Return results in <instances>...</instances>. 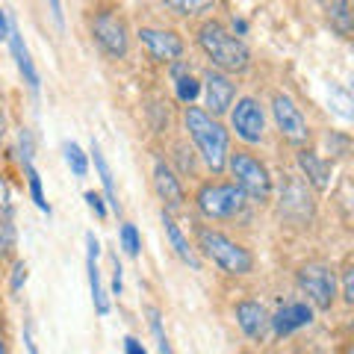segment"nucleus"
Instances as JSON below:
<instances>
[{"label":"nucleus","mask_w":354,"mask_h":354,"mask_svg":"<svg viewBox=\"0 0 354 354\" xmlns=\"http://www.w3.org/2000/svg\"><path fill=\"white\" fill-rule=\"evenodd\" d=\"M151 183H153V192H157L160 204L165 213H183L186 209V189H183V180L174 174V169L169 165L165 157H153V165H151Z\"/></svg>","instance_id":"12"},{"label":"nucleus","mask_w":354,"mask_h":354,"mask_svg":"<svg viewBox=\"0 0 354 354\" xmlns=\"http://www.w3.org/2000/svg\"><path fill=\"white\" fill-rule=\"evenodd\" d=\"M234 319H236V328L242 330V337L251 342H263L266 334H269V310H266V304L257 301V298H242V301H236Z\"/></svg>","instance_id":"15"},{"label":"nucleus","mask_w":354,"mask_h":354,"mask_svg":"<svg viewBox=\"0 0 354 354\" xmlns=\"http://www.w3.org/2000/svg\"><path fill=\"white\" fill-rule=\"evenodd\" d=\"M295 283L301 290L304 301L319 310V313H330L337 304V272L334 266L325 260H307L295 269Z\"/></svg>","instance_id":"7"},{"label":"nucleus","mask_w":354,"mask_h":354,"mask_svg":"<svg viewBox=\"0 0 354 354\" xmlns=\"http://www.w3.org/2000/svg\"><path fill=\"white\" fill-rule=\"evenodd\" d=\"M0 354H9V346H6V334L0 330Z\"/></svg>","instance_id":"40"},{"label":"nucleus","mask_w":354,"mask_h":354,"mask_svg":"<svg viewBox=\"0 0 354 354\" xmlns=\"http://www.w3.org/2000/svg\"><path fill=\"white\" fill-rule=\"evenodd\" d=\"M3 213H12V195H9L6 177L0 174V216H3Z\"/></svg>","instance_id":"35"},{"label":"nucleus","mask_w":354,"mask_h":354,"mask_svg":"<svg viewBox=\"0 0 354 354\" xmlns=\"http://www.w3.org/2000/svg\"><path fill=\"white\" fill-rule=\"evenodd\" d=\"M198 162H201V160H198V153L192 151L189 142H174V145H171V162L169 165L174 169V174L180 177V180H183V177L198 180Z\"/></svg>","instance_id":"22"},{"label":"nucleus","mask_w":354,"mask_h":354,"mask_svg":"<svg viewBox=\"0 0 354 354\" xmlns=\"http://www.w3.org/2000/svg\"><path fill=\"white\" fill-rule=\"evenodd\" d=\"M3 133H6V121H3V115H0V145H3Z\"/></svg>","instance_id":"41"},{"label":"nucleus","mask_w":354,"mask_h":354,"mask_svg":"<svg viewBox=\"0 0 354 354\" xmlns=\"http://www.w3.org/2000/svg\"><path fill=\"white\" fill-rule=\"evenodd\" d=\"M65 162L74 171V177H86L88 174V157L83 153V148L77 142H65Z\"/></svg>","instance_id":"29"},{"label":"nucleus","mask_w":354,"mask_h":354,"mask_svg":"<svg viewBox=\"0 0 354 354\" xmlns=\"http://www.w3.org/2000/svg\"><path fill=\"white\" fill-rule=\"evenodd\" d=\"M145 316H148L151 337H153V342H157L160 354H174L171 339H169V334H165V325H162V313H160V307H145Z\"/></svg>","instance_id":"25"},{"label":"nucleus","mask_w":354,"mask_h":354,"mask_svg":"<svg viewBox=\"0 0 354 354\" xmlns=\"http://www.w3.org/2000/svg\"><path fill=\"white\" fill-rule=\"evenodd\" d=\"M162 6L180 18H204L218 6V0H162Z\"/></svg>","instance_id":"23"},{"label":"nucleus","mask_w":354,"mask_h":354,"mask_svg":"<svg viewBox=\"0 0 354 354\" xmlns=\"http://www.w3.org/2000/svg\"><path fill=\"white\" fill-rule=\"evenodd\" d=\"M225 171H230V180L239 186V192L245 195L248 207H269L274 195V177L257 153L251 148H230Z\"/></svg>","instance_id":"4"},{"label":"nucleus","mask_w":354,"mask_h":354,"mask_svg":"<svg viewBox=\"0 0 354 354\" xmlns=\"http://www.w3.org/2000/svg\"><path fill=\"white\" fill-rule=\"evenodd\" d=\"M328 24L342 39H351V3L348 0H328Z\"/></svg>","instance_id":"24"},{"label":"nucleus","mask_w":354,"mask_h":354,"mask_svg":"<svg viewBox=\"0 0 354 354\" xmlns=\"http://www.w3.org/2000/svg\"><path fill=\"white\" fill-rule=\"evenodd\" d=\"M86 204H88V209L97 216V218H106V201H104V195L101 192H95V189H88L86 195Z\"/></svg>","instance_id":"33"},{"label":"nucleus","mask_w":354,"mask_h":354,"mask_svg":"<svg viewBox=\"0 0 354 354\" xmlns=\"http://www.w3.org/2000/svg\"><path fill=\"white\" fill-rule=\"evenodd\" d=\"M272 201L278 204V216L295 227H310L316 221V192L301 180V174H283Z\"/></svg>","instance_id":"8"},{"label":"nucleus","mask_w":354,"mask_h":354,"mask_svg":"<svg viewBox=\"0 0 354 354\" xmlns=\"http://www.w3.org/2000/svg\"><path fill=\"white\" fill-rule=\"evenodd\" d=\"M124 354H148V348L136 337H124Z\"/></svg>","instance_id":"37"},{"label":"nucleus","mask_w":354,"mask_h":354,"mask_svg":"<svg viewBox=\"0 0 354 354\" xmlns=\"http://www.w3.org/2000/svg\"><path fill=\"white\" fill-rule=\"evenodd\" d=\"M9 24H12V18H9V12L3 6H0V41H6L9 36Z\"/></svg>","instance_id":"39"},{"label":"nucleus","mask_w":354,"mask_h":354,"mask_svg":"<svg viewBox=\"0 0 354 354\" xmlns=\"http://www.w3.org/2000/svg\"><path fill=\"white\" fill-rule=\"evenodd\" d=\"M136 39L139 44L145 48L148 59L157 62V65H165L169 68L171 62L183 59L186 53V41L177 30H165V27H139L136 30Z\"/></svg>","instance_id":"11"},{"label":"nucleus","mask_w":354,"mask_h":354,"mask_svg":"<svg viewBox=\"0 0 354 354\" xmlns=\"http://www.w3.org/2000/svg\"><path fill=\"white\" fill-rule=\"evenodd\" d=\"M313 316H316V310L307 301H283L274 313H269V330L278 339H286L295 330L313 325Z\"/></svg>","instance_id":"14"},{"label":"nucleus","mask_w":354,"mask_h":354,"mask_svg":"<svg viewBox=\"0 0 354 354\" xmlns=\"http://www.w3.org/2000/svg\"><path fill=\"white\" fill-rule=\"evenodd\" d=\"M337 292L342 295V301H346L348 307L354 304V266H351V260H346V266H342V272H339V283H337Z\"/></svg>","instance_id":"31"},{"label":"nucleus","mask_w":354,"mask_h":354,"mask_svg":"<svg viewBox=\"0 0 354 354\" xmlns=\"http://www.w3.org/2000/svg\"><path fill=\"white\" fill-rule=\"evenodd\" d=\"M92 162H95V171H97V177H101V183H104V201H106V207L113 209L115 216H121V201H118V189H115V177H113V169H109V162H106V157H104V151H101V145L92 139Z\"/></svg>","instance_id":"21"},{"label":"nucleus","mask_w":354,"mask_h":354,"mask_svg":"<svg viewBox=\"0 0 354 354\" xmlns=\"http://www.w3.org/2000/svg\"><path fill=\"white\" fill-rule=\"evenodd\" d=\"M160 218H162V230H165V239H169V245H171V251L180 257L186 266H192V269L198 272L201 269V257H198V251H195V245L189 239H186V234H183V227L177 225V218L171 216V213H160Z\"/></svg>","instance_id":"19"},{"label":"nucleus","mask_w":354,"mask_h":354,"mask_svg":"<svg viewBox=\"0 0 354 354\" xmlns=\"http://www.w3.org/2000/svg\"><path fill=\"white\" fill-rule=\"evenodd\" d=\"M201 92H204V101H207V113L216 115V118H225L230 113V106L236 101V80L225 71H216V68H207L201 74Z\"/></svg>","instance_id":"13"},{"label":"nucleus","mask_w":354,"mask_h":354,"mask_svg":"<svg viewBox=\"0 0 354 354\" xmlns=\"http://www.w3.org/2000/svg\"><path fill=\"white\" fill-rule=\"evenodd\" d=\"M195 251L204 260H209L218 272H225L227 278H248L257 266V257L251 254L245 242L227 236L225 230L209 227V225H195Z\"/></svg>","instance_id":"3"},{"label":"nucleus","mask_w":354,"mask_h":354,"mask_svg":"<svg viewBox=\"0 0 354 354\" xmlns=\"http://www.w3.org/2000/svg\"><path fill=\"white\" fill-rule=\"evenodd\" d=\"M192 204L204 221H236L248 209V201L239 192V186L234 180H221V177H209V180L198 183Z\"/></svg>","instance_id":"5"},{"label":"nucleus","mask_w":354,"mask_h":354,"mask_svg":"<svg viewBox=\"0 0 354 354\" xmlns=\"http://www.w3.org/2000/svg\"><path fill=\"white\" fill-rule=\"evenodd\" d=\"M269 109H272L274 130L281 133L283 142H290L292 148L310 145V136H313V130H310L307 115L301 113V106L295 104V97L290 92H281V88H278V92H272Z\"/></svg>","instance_id":"10"},{"label":"nucleus","mask_w":354,"mask_h":354,"mask_svg":"<svg viewBox=\"0 0 354 354\" xmlns=\"http://www.w3.org/2000/svg\"><path fill=\"white\" fill-rule=\"evenodd\" d=\"M30 278V266L24 260H15L12 269H9V295H21V290L27 286Z\"/></svg>","instance_id":"30"},{"label":"nucleus","mask_w":354,"mask_h":354,"mask_svg":"<svg viewBox=\"0 0 354 354\" xmlns=\"http://www.w3.org/2000/svg\"><path fill=\"white\" fill-rule=\"evenodd\" d=\"M195 44L209 62V68L225 74H245L251 68V48L245 39L234 36L218 18H204L195 30Z\"/></svg>","instance_id":"2"},{"label":"nucleus","mask_w":354,"mask_h":354,"mask_svg":"<svg viewBox=\"0 0 354 354\" xmlns=\"http://www.w3.org/2000/svg\"><path fill=\"white\" fill-rule=\"evenodd\" d=\"M50 3V15H53V24L57 30H65V15H62V0H48Z\"/></svg>","instance_id":"36"},{"label":"nucleus","mask_w":354,"mask_h":354,"mask_svg":"<svg viewBox=\"0 0 354 354\" xmlns=\"http://www.w3.org/2000/svg\"><path fill=\"white\" fill-rule=\"evenodd\" d=\"M118 242H121V248H124L127 257H139V254H142V236H139L136 225H130V221H121Z\"/></svg>","instance_id":"28"},{"label":"nucleus","mask_w":354,"mask_h":354,"mask_svg":"<svg viewBox=\"0 0 354 354\" xmlns=\"http://www.w3.org/2000/svg\"><path fill=\"white\" fill-rule=\"evenodd\" d=\"M15 245H18V234H15V225H12V213H3L0 216V260L12 257Z\"/></svg>","instance_id":"26"},{"label":"nucleus","mask_w":354,"mask_h":354,"mask_svg":"<svg viewBox=\"0 0 354 354\" xmlns=\"http://www.w3.org/2000/svg\"><path fill=\"white\" fill-rule=\"evenodd\" d=\"M227 121H230V133L242 142L245 148H254V145H263L266 142V127H269V118H266V106L260 104V97L254 95H242L234 101L227 113Z\"/></svg>","instance_id":"9"},{"label":"nucleus","mask_w":354,"mask_h":354,"mask_svg":"<svg viewBox=\"0 0 354 354\" xmlns=\"http://www.w3.org/2000/svg\"><path fill=\"white\" fill-rule=\"evenodd\" d=\"M24 346H27V354H39V346L36 339H32V325L24 322Z\"/></svg>","instance_id":"38"},{"label":"nucleus","mask_w":354,"mask_h":354,"mask_svg":"<svg viewBox=\"0 0 354 354\" xmlns=\"http://www.w3.org/2000/svg\"><path fill=\"white\" fill-rule=\"evenodd\" d=\"M24 169V174H27V186H30V198H32V204H36L41 213H48L50 216V204H48V198H44V189H41V177H39V171H36V165L32 162H27V165H21Z\"/></svg>","instance_id":"27"},{"label":"nucleus","mask_w":354,"mask_h":354,"mask_svg":"<svg viewBox=\"0 0 354 354\" xmlns=\"http://www.w3.org/2000/svg\"><path fill=\"white\" fill-rule=\"evenodd\" d=\"M180 124H183L186 139L192 142V151L198 153L204 169L213 177L225 174L227 153H230V130L225 127V121L209 115L204 106L186 104L180 113Z\"/></svg>","instance_id":"1"},{"label":"nucleus","mask_w":354,"mask_h":354,"mask_svg":"<svg viewBox=\"0 0 354 354\" xmlns=\"http://www.w3.org/2000/svg\"><path fill=\"white\" fill-rule=\"evenodd\" d=\"M169 74H171V83H174V97L186 104H195L198 95H201V77L192 74V65L189 59H177L169 65Z\"/></svg>","instance_id":"20"},{"label":"nucleus","mask_w":354,"mask_h":354,"mask_svg":"<svg viewBox=\"0 0 354 354\" xmlns=\"http://www.w3.org/2000/svg\"><path fill=\"white\" fill-rule=\"evenodd\" d=\"M32 153H36V145H32V133L27 127H21L18 130V160H21V165L32 162Z\"/></svg>","instance_id":"32"},{"label":"nucleus","mask_w":354,"mask_h":354,"mask_svg":"<svg viewBox=\"0 0 354 354\" xmlns=\"http://www.w3.org/2000/svg\"><path fill=\"white\" fill-rule=\"evenodd\" d=\"M97 257H101V242H97L95 234H86V272H88V290H92V304L97 316H109V295L104 290L101 281V269H97Z\"/></svg>","instance_id":"17"},{"label":"nucleus","mask_w":354,"mask_h":354,"mask_svg":"<svg viewBox=\"0 0 354 354\" xmlns=\"http://www.w3.org/2000/svg\"><path fill=\"white\" fill-rule=\"evenodd\" d=\"M295 165H298V174H301V180H304L316 195L330 189V171H334V169H330V162H328L319 151H313L310 145L298 148V151H295Z\"/></svg>","instance_id":"16"},{"label":"nucleus","mask_w":354,"mask_h":354,"mask_svg":"<svg viewBox=\"0 0 354 354\" xmlns=\"http://www.w3.org/2000/svg\"><path fill=\"white\" fill-rule=\"evenodd\" d=\"M6 41H9V53H12V59H15V65H18L21 77H24V83L30 86V92L36 95V92H39V86H41V77H39V71H36V62H32V57H30V48H27L24 36H21V30H18V24H15V18H12V24H9V36H6Z\"/></svg>","instance_id":"18"},{"label":"nucleus","mask_w":354,"mask_h":354,"mask_svg":"<svg viewBox=\"0 0 354 354\" xmlns=\"http://www.w3.org/2000/svg\"><path fill=\"white\" fill-rule=\"evenodd\" d=\"M88 36L106 59L130 57V27L115 6H101L88 18Z\"/></svg>","instance_id":"6"},{"label":"nucleus","mask_w":354,"mask_h":354,"mask_svg":"<svg viewBox=\"0 0 354 354\" xmlns=\"http://www.w3.org/2000/svg\"><path fill=\"white\" fill-rule=\"evenodd\" d=\"M121 292H124V269H121L118 254H113V295L121 298Z\"/></svg>","instance_id":"34"}]
</instances>
